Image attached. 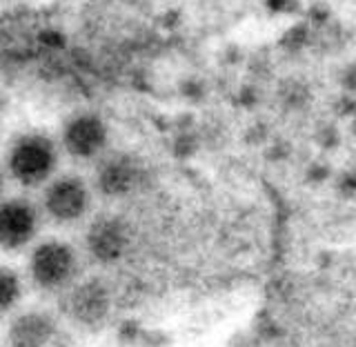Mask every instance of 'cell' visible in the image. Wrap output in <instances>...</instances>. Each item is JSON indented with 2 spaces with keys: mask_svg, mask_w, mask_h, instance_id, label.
Returning a JSON list of instances; mask_svg holds the SVG:
<instances>
[{
  "mask_svg": "<svg viewBox=\"0 0 356 347\" xmlns=\"http://www.w3.org/2000/svg\"><path fill=\"white\" fill-rule=\"evenodd\" d=\"M56 165L54 143L38 134L20 138L9 156V167L22 185H38L47 178Z\"/></svg>",
  "mask_w": 356,
  "mask_h": 347,
  "instance_id": "cell-1",
  "label": "cell"
},
{
  "mask_svg": "<svg viewBox=\"0 0 356 347\" xmlns=\"http://www.w3.org/2000/svg\"><path fill=\"white\" fill-rule=\"evenodd\" d=\"M76 272V256L70 245L49 241L42 243L31 256V276L40 287H63Z\"/></svg>",
  "mask_w": 356,
  "mask_h": 347,
  "instance_id": "cell-2",
  "label": "cell"
},
{
  "mask_svg": "<svg viewBox=\"0 0 356 347\" xmlns=\"http://www.w3.org/2000/svg\"><path fill=\"white\" fill-rule=\"evenodd\" d=\"M44 205H47V211L56 220H63V223L76 220L87 211V205H89L87 187L83 185L81 178H74V176L60 178V181H56L47 189Z\"/></svg>",
  "mask_w": 356,
  "mask_h": 347,
  "instance_id": "cell-3",
  "label": "cell"
},
{
  "mask_svg": "<svg viewBox=\"0 0 356 347\" xmlns=\"http://www.w3.org/2000/svg\"><path fill=\"white\" fill-rule=\"evenodd\" d=\"M36 209L25 200H9L0 205V245L3 248H22L36 234Z\"/></svg>",
  "mask_w": 356,
  "mask_h": 347,
  "instance_id": "cell-4",
  "label": "cell"
},
{
  "mask_svg": "<svg viewBox=\"0 0 356 347\" xmlns=\"http://www.w3.org/2000/svg\"><path fill=\"white\" fill-rule=\"evenodd\" d=\"M107 140V129L98 116H76L65 129V145L74 156L89 159L103 150Z\"/></svg>",
  "mask_w": 356,
  "mask_h": 347,
  "instance_id": "cell-5",
  "label": "cell"
},
{
  "mask_svg": "<svg viewBox=\"0 0 356 347\" xmlns=\"http://www.w3.org/2000/svg\"><path fill=\"white\" fill-rule=\"evenodd\" d=\"M125 245H127V234L118 220L103 218L94 223L92 229H89L87 248L98 261H105V263L116 261L122 254V250H125Z\"/></svg>",
  "mask_w": 356,
  "mask_h": 347,
  "instance_id": "cell-6",
  "label": "cell"
},
{
  "mask_svg": "<svg viewBox=\"0 0 356 347\" xmlns=\"http://www.w3.org/2000/svg\"><path fill=\"white\" fill-rule=\"evenodd\" d=\"M70 307L74 318H78L81 323H98L109 309V294L100 283L89 281L74 289Z\"/></svg>",
  "mask_w": 356,
  "mask_h": 347,
  "instance_id": "cell-7",
  "label": "cell"
},
{
  "mask_svg": "<svg viewBox=\"0 0 356 347\" xmlns=\"http://www.w3.org/2000/svg\"><path fill=\"white\" fill-rule=\"evenodd\" d=\"M138 178V167L134 165L131 159L127 156H116V159H109L98 172V185L105 194L109 196H120L127 194L134 187Z\"/></svg>",
  "mask_w": 356,
  "mask_h": 347,
  "instance_id": "cell-8",
  "label": "cell"
},
{
  "mask_svg": "<svg viewBox=\"0 0 356 347\" xmlns=\"http://www.w3.org/2000/svg\"><path fill=\"white\" fill-rule=\"evenodd\" d=\"M54 334V325L42 314H25L16 318L9 330L11 347H44Z\"/></svg>",
  "mask_w": 356,
  "mask_h": 347,
  "instance_id": "cell-9",
  "label": "cell"
},
{
  "mask_svg": "<svg viewBox=\"0 0 356 347\" xmlns=\"http://www.w3.org/2000/svg\"><path fill=\"white\" fill-rule=\"evenodd\" d=\"M18 296H20V281H18V276L11 270L0 267V314L7 312L9 307H14Z\"/></svg>",
  "mask_w": 356,
  "mask_h": 347,
  "instance_id": "cell-10",
  "label": "cell"
},
{
  "mask_svg": "<svg viewBox=\"0 0 356 347\" xmlns=\"http://www.w3.org/2000/svg\"><path fill=\"white\" fill-rule=\"evenodd\" d=\"M0 187H3V178H0Z\"/></svg>",
  "mask_w": 356,
  "mask_h": 347,
  "instance_id": "cell-11",
  "label": "cell"
},
{
  "mask_svg": "<svg viewBox=\"0 0 356 347\" xmlns=\"http://www.w3.org/2000/svg\"><path fill=\"white\" fill-rule=\"evenodd\" d=\"M0 109H3V100H0Z\"/></svg>",
  "mask_w": 356,
  "mask_h": 347,
  "instance_id": "cell-12",
  "label": "cell"
}]
</instances>
